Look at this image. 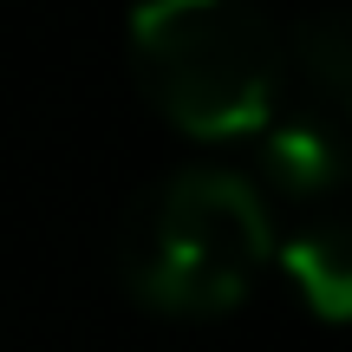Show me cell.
<instances>
[{
    "label": "cell",
    "instance_id": "cell-1",
    "mask_svg": "<svg viewBox=\"0 0 352 352\" xmlns=\"http://www.w3.org/2000/svg\"><path fill=\"white\" fill-rule=\"evenodd\" d=\"M131 65L144 98L189 138L261 131L280 98V33L248 0H144Z\"/></svg>",
    "mask_w": 352,
    "mask_h": 352
},
{
    "label": "cell",
    "instance_id": "cell-2",
    "mask_svg": "<svg viewBox=\"0 0 352 352\" xmlns=\"http://www.w3.org/2000/svg\"><path fill=\"white\" fill-rule=\"evenodd\" d=\"M274 254L267 209L235 170H176L124 222V280L164 314H222Z\"/></svg>",
    "mask_w": 352,
    "mask_h": 352
},
{
    "label": "cell",
    "instance_id": "cell-3",
    "mask_svg": "<svg viewBox=\"0 0 352 352\" xmlns=\"http://www.w3.org/2000/svg\"><path fill=\"white\" fill-rule=\"evenodd\" d=\"M267 138H261V157H267V176H274L287 196H327V189L352 183V131L333 124L320 111H300V118H267Z\"/></svg>",
    "mask_w": 352,
    "mask_h": 352
},
{
    "label": "cell",
    "instance_id": "cell-4",
    "mask_svg": "<svg viewBox=\"0 0 352 352\" xmlns=\"http://www.w3.org/2000/svg\"><path fill=\"white\" fill-rule=\"evenodd\" d=\"M294 294L307 300V314L346 327L352 320V215H320V222L294 228L280 248Z\"/></svg>",
    "mask_w": 352,
    "mask_h": 352
},
{
    "label": "cell",
    "instance_id": "cell-5",
    "mask_svg": "<svg viewBox=\"0 0 352 352\" xmlns=\"http://www.w3.org/2000/svg\"><path fill=\"white\" fill-rule=\"evenodd\" d=\"M294 59L320 85V98L352 118V13H314L294 26Z\"/></svg>",
    "mask_w": 352,
    "mask_h": 352
}]
</instances>
